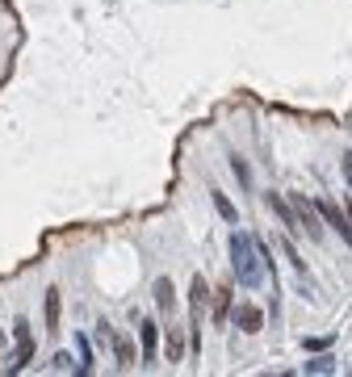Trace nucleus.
Instances as JSON below:
<instances>
[{
  "label": "nucleus",
  "instance_id": "1",
  "mask_svg": "<svg viewBox=\"0 0 352 377\" xmlns=\"http://www.w3.org/2000/svg\"><path fill=\"white\" fill-rule=\"evenodd\" d=\"M231 264H235V281H243V289H256L264 281V260L256 248V235H248V231L231 235Z\"/></svg>",
  "mask_w": 352,
  "mask_h": 377
},
{
  "label": "nucleus",
  "instance_id": "2",
  "mask_svg": "<svg viewBox=\"0 0 352 377\" xmlns=\"http://www.w3.org/2000/svg\"><path fill=\"white\" fill-rule=\"evenodd\" d=\"M314 210H319V218L344 239V244H352V222H348V210H340V205L336 201H327V197H319V201H314Z\"/></svg>",
  "mask_w": 352,
  "mask_h": 377
},
{
  "label": "nucleus",
  "instance_id": "3",
  "mask_svg": "<svg viewBox=\"0 0 352 377\" xmlns=\"http://www.w3.org/2000/svg\"><path fill=\"white\" fill-rule=\"evenodd\" d=\"M294 218H298V231H306L310 239H323V222H319V210L306 205L302 193H294Z\"/></svg>",
  "mask_w": 352,
  "mask_h": 377
},
{
  "label": "nucleus",
  "instance_id": "4",
  "mask_svg": "<svg viewBox=\"0 0 352 377\" xmlns=\"http://www.w3.org/2000/svg\"><path fill=\"white\" fill-rule=\"evenodd\" d=\"M13 335H17V356L9 361V369L17 373V369H25V365H29V356H34V335H29V323H25V319H17V323H13Z\"/></svg>",
  "mask_w": 352,
  "mask_h": 377
},
{
  "label": "nucleus",
  "instance_id": "5",
  "mask_svg": "<svg viewBox=\"0 0 352 377\" xmlns=\"http://www.w3.org/2000/svg\"><path fill=\"white\" fill-rule=\"evenodd\" d=\"M235 327H239V331H248V335H256V331L264 327L260 306H256V302H239V306H235Z\"/></svg>",
  "mask_w": 352,
  "mask_h": 377
},
{
  "label": "nucleus",
  "instance_id": "6",
  "mask_svg": "<svg viewBox=\"0 0 352 377\" xmlns=\"http://www.w3.org/2000/svg\"><path fill=\"white\" fill-rule=\"evenodd\" d=\"M205 277H193V285H189V311H193V335L201 331V319H205Z\"/></svg>",
  "mask_w": 352,
  "mask_h": 377
},
{
  "label": "nucleus",
  "instance_id": "7",
  "mask_svg": "<svg viewBox=\"0 0 352 377\" xmlns=\"http://www.w3.org/2000/svg\"><path fill=\"white\" fill-rule=\"evenodd\" d=\"M155 335H160V327H155L151 319L138 323V339H143V365H151V361H155Z\"/></svg>",
  "mask_w": 352,
  "mask_h": 377
},
{
  "label": "nucleus",
  "instance_id": "8",
  "mask_svg": "<svg viewBox=\"0 0 352 377\" xmlns=\"http://www.w3.org/2000/svg\"><path fill=\"white\" fill-rule=\"evenodd\" d=\"M268 205H273V214L281 218V226H290V231H298V218H294V210H290V205L281 201L277 193H268Z\"/></svg>",
  "mask_w": 352,
  "mask_h": 377
},
{
  "label": "nucleus",
  "instance_id": "9",
  "mask_svg": "<svg viewBox=\"0 0 352 377\" xmlns=\"http://www.w3.org/2000/svg\"><path fill=\"white\" fill-rule=\"evenodd\" d=\"M155 306H160L164 319H172V311H176L172 306V281H155Z\"/></svg>",
  "mask_w": 352,
  "mask_h": 377
},
{
  "label": "nucleus",
  "instance_id": "10",
  "mask_svg": "<svg viewBox=\"0 0 352 377\" xmlns=\"http://www.w3.org/2000/svg\"><path fill=\"white\" fill-rule=\"evenodd\" d=\"M114 352H118V365H122V369H130V365L138 361V356H134V344H130L126 335H114Z\"/></svg>",
  "mask_w": 352,
  "mask_h": 377
},
{
  "label": "nucleus",
  "instance_id": "11",
  "mask_svg": "<svg viewBox=\"0 0 352 377\" xmlns=\"http://www.w3.org/2000/svg\"><path fill=\"white\" fill-rule=\"evenodd\" d=\"M227 315H231V285H223V289H218V298H214V323L223 327V323H227Z\"/></svg>",
  "mask_w": 352,
  "mask_h": 377
},
{
  "label": "nucleus",
  "instance_id": "12",
  "mask_svg": "<svg viewBox=\"0 0 352 377\" xmlns=\"http://www.w3.org/2000/svg\"><path fill=\"white\" fill-rule=\"evenodd\" d=\"M47 331H59V289H47Z\"/></svg>",
  "mask_w": 352,
  "mask_h": 377
},
{
  "label": "nucleus",
  "instance_id": "13",
  "mask_svg": "<svg viewBox=\"0 0 352 377\" xmlns=\"http://www.w3.org/2000/svg\"><path fill=\"white\" fill-rule=\"evenodd\" d=\"M210 201H214V210H218V214H223L227 222H235V218H239V214H235V205L227 201V193H218V189H210Z\"/></svg>",
  "mask_w": 352,
  "mask_h": 377
},
{
  "label": "nucleus",
  "instance_id": "14",
  "mask_svg": "<svg viewBox=\"0 0 352 377\" xmlns=\"http://www.w3.org/2000/svg\"><path fill=\"white\" fill-rule=\"evenodd\" d=\"M181 356H185V339L176 327H168V361H181Z\"/></svg>",
  "mask_w": 352,
  "mask_h": 377
},
{
  "label": "nucleus",
  "instance_id": "15",
  "mask_svg": "<svg viewBox=\"0 0 352 377\" xmlns=\"http://www.w3.org/2000/svg\"><path fill=\"white\" fill-rule=\"evenodd\" d=\"M231 168H235V177H239L243 185L252 181V168H248V159H243V155H231Z\"/></svg>",
  "mask_w": 352,
  "mask_h": 377
},
{
  "label": "nucleus",
  "instance_id": "16",
  "mask_svg": "<svg viewBox=\"0 0 352 377\" xmlns=\"http://www.w3.org/2000/svg\"><path fill=\"white\" fill-rule=\"evenodd\" d=\"M306 373H331V356H319V361H310Z\"/></svg>",
  "mask_w": 352,
  "mask_h": 377
},
{
  "label": "nucleus",
  "instance_id": "17",
  "mask_svg": "<svg viewBox=\"0 0 352 377\" xmlns=\"http://www.w3.org/2000/svg\"><path fill=\"white\" fill-rule=\"evenodd\" d=\"M340 172H344V181H348V189H352V151H344V159H340Z\"/></svg>",
  "mask_w": 352,
  "mask_h": 377
},
{
  "label": "nucleus",
  "instance_id": "18",
  "mask_svg": "<svg viewBox=\"0 0 352 377\" xmlns=\"http://www.w3.org/2000/svg\"><path fill=\"white\" fill-rule=\"evenodd\" d=\"M344 210H348V222H352V201H348V205H344Z\"/></svg>",
  "mask_w": 352,
  "mask_h": 377
}]
</instances>
